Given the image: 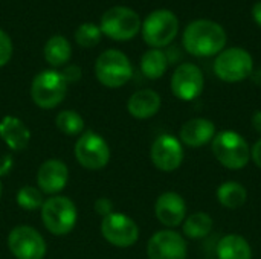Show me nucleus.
Wrapping results in <instances>:
<instances>
[{"label":"nucleus","mask_w":261,"mask_h":259,"mask_svg":"<svg viewBox=\"0 0 261 259\" xmlns=\"http://www.w3.org/2000/svg\"><path fill=\"white\" fill-rule=\"evenodd\" d=\"M226 31L222 24L199 18L191 21L184 32L182 43L185 50L193 56H213L219 55L226 46Z\"/></svg>","instance_id":"nucleus-1"},{"label":"nucleus","mask_w":261,"mask_h":259,"mask_svg":"<svg viewBox=\"0 0 261 259\" xmlns=\"http://www.w3.org/2000/svg\"><path fill=\"white\" fill-rule=\"evenodd\" d=\"M213 154L225 168L242 169L251 160V147L242 134L232 130H226L214 136Z\"/></svg>","instance_id":"nucleus-2"},{"label":"nucleus","mask_w":261,"mask_h":259,"mask_svg":"<svg viewBox=\"0 0 261 259\" xmlns=\"http://www.w3.org/2000/svg\"><path fill=\"white\" fill-rule=\"evenodd\" d=\"M95 76L102 85L118 89L132 79L133 67L125 53L116 49H109L98 56L95 63Z\"/></svg>","instance_id":"nucleus-3"},{"label":"nucleus","mask_w":261,"mask_h":259,"mask_svg":"<svg viewBox=\"0 0 261 259\" xmlns=\"http://www.w3.org/2000/svg\"><path fill=\"white\" fill-rule=\"evenodd\" d=\"M144 41L151 49H162L176 38L179 32V20L170 9H156L147 15L141 26Z\"/></svg>","instance_id":"nucleus-4"},{"label":"nucleus","mask_w":261,"mask_h":259,"mask_svg":"<svg viewBox=\"0 0 261 259\" xmlns=\"http://www.w3.org/2000/svg\"><path fill=\"white\" fill-rule=\"evenodd\" d=\"M141 26L142 21L138 12L127 6H113L107 9L99 21L102 35L116 41H127L135 38L141 31Z\"/></svg>","instance_id":"nucleus-5"},{"label":"nucleus","mask_w":261,"mask_h":259,"mask_svg":"<svg viewBox=\"0 0 261 259\" xmlns=\"http://www.w3.org/2000/svg\"><path fill=\"white\" fill-rule=\"evenodd\" d=\"M41 220L52 235H67L76 224V208L67 197H50L41 208Z\"/></svg>","instance_id":"nucleus-6"},{"label":"nucleus","mask_w":261,"mask_h":259,"mask_svg":"<svg viewBox=\"0 0 261 259\" xmlns=\"http://www.w3.org/2000/svg\"><path fill=\"white\" fill-rule=\"evenodd\" d=\"M254 60L251 53L242 47L223 49L216 61L214 72L225 82H240L252 75Z\"/></svg>","instance_id":"nucleus-7"},{"label":"nucleus","mask_w":261,"mask_h":259,"mask_svg":"<svg viewBox=\"0 0 261 259\" xmlns=\"http://www.w3.org/2000/svg\"><path fill=\"white\" fill-rule=\"evenodd\" d=\"M67 93V82L61 72L43 70L34 79L31 85V96L34 104L41 108H54L63 102Z\"/></svg>","instance_id":"nucleus-8"},{"label":"nucleus","mask_w":261,"mask_h":259,"mask_svg":"<svg viewBox=\"0 0 261 259\" xmlns=\"http://www.w3.org/2000/svg\"><path fill=\"white\" fill-rule=\"evenodd\" d=\"M75 157L86 169H101L110 160V148L99 134L86 131L76 140Z\"/></svg>","instance_id":"nucleus-9"},{"label":"nucleus","mask_w":261,"mask_h":259,"mask_svg":"<svg viewBox=\"0 0 261 259\" xmlns=\"http://www.w3.org/2000/svg\"><path fill=\"white\" fill-rule=\"evenodd\" d=\"M8 247L17 259H43L46 255L44 238L29 226H17L9 232Z\"/></svg>","instance_id":"nucleus-10"},{"label":"nucleus","mask_w":261,"mask_h":259,"mask_svg":"<svg viewBox=\"0 0 261 259\" xmlns=\"http://www.w3.org/2000/svg\"><path fill=\"white\" fill-rule=\"evenodd\" d=\"M102 237L116 247H130L139 238L138 224L124 214H110L101 223Z\"/></svg>","instance_id":"nucleus-11"},{"label":"nucleus","mask_w":261,"mask_h":259,"mask_svg":"<svg viewBox=\"0 0 261 259\" xmlns=\"http://www.w3.org/2000/svg\"><path fill=\"white\" fill-rule=\"evenodd\" d=\"M203 73L202 70L191 63L180 64L171 76V90L176 98L180 101H193L203 90Z\"/></svg>","instance_id":"nucleus-12"},{"label":"nucleus","mask_w":261,"mask_h":259,"mask_svg":"<svg viewBox=\"0 0 261 259\" xmlns=\"http://www.w3.org/2000/svg\"><path fill=\"white\" fill-rule=\"evenodd\" d=\"M150 157L158 169L164 172L176 171L184 160L182 143L171 134H162L153 142Z\"/></svg>","instance_id":"nucleus-13"},{"label":"nucleus","mask_w":261,"mask_h":259,"mask_svg":"<svg viewBox=\"0 0 261 259\" xmlns=\"http://www.w3.org/2000/svg\"><path fill=\"white\" fill-rule=\"evenodd\" d=\"M187 243L184 237L174 231L156 232L147 246L150 259H187Z\"/></svg>","instance_id":"nucleus-14"},{"label":"nucleus","mask_w":261,"mask_h":259,"mask_svg":"<svg viewBox=\"0 0 261 259\" xmlns=\"http://www.w3.org/2000/svg\"><path fill=\"white\" fill-rule=\"evenodd\" d=\"M69 180V169L66 163L58 159L46 160L37 172V185L44 194H58Z\"/></svg>","instance_id":"nucleus-15"},{"label":"nucleus","mask_w":261,"mask_h":259,"mask_svg":"<svg viewBox=\"0 0 261 259\" xmlns=\"http://www.w3.org/2000/svg\"><path fill=\"white\" fill-rule=\"evenodd\" d=\"M156 218L167 227H176L185 221L187 205L177 192H164L158 197L154 205Z\"/></svg>","instance_id":"nucleus-16"},{"label":"nucleus","mask_w":261,"mask_h":259,"mask_svg":"<svg viewBox=\"0 0 261 259\" xmlns=\"http://www.w3.org/2000/svg\"><path fill=\"white\" fill-rule=\"evenodd\" d=\"M216 136V125L205 118H196L185 122L180 128V140L191 148L206 145Z\"/></svg>","instance_id":"nucleus-17"},{"label":"nucleus","mask_w":261,"mask_h":259,"mask_svg":"<svg viewBox=\"0 0 261 259\" xmlns=\"http://www.w3.org/2000/svg\"><path fill=\"white\" fill-rule=\"evenodd\" d=\"M0 137L12 151H21L31 140V131L15 116H5L0 121Z\"/></svg>","instance_id":"nucleus-18"},{"label":"nucleus","mask_w":261,"mask_h":259,"mask_svg":"<svg viewBox=\"0 0 261 259\" xmlns=\"http://www.w3.org/2000/svg\"><path fill=\"white\" fill-rule=\"evenodd\" d=\"M159 108H161V96L150 89L135 92L127 102L128 113L136 119H148L154 116L159 111Z\"/></svg>","instance_id":"nucleus-19"},{"label":"nucleus","mask_w":261,"mask_h":259,"mask_svg":"<svg viewBox=\"0 0 261 259\" xmlns=\"http://www.w3.org/2000/svg\"><path fill=\"white\" fill-rule=\"evenodd\" d=\"M216 255L217 259H252V249L243 237L232 234L219 241Z\"/></svg>","instance_id":"nucleus-20"},{"label":"nucleus","mask_w":261,"mask_h":259,"mask_svg":"<svg viewBox=\"0 0 261 259\" xmlns=\"http://www.w3.org/2000/svg\"><path fill=\"white\" fill-rule=\"evenodd\" d=\"M72 55V46L69 40L63 35H54L50 37L44 44V60L52 67L64 66Z\"/></svg>","instance_id":"nucleus-21"},{"label":"nucleus","mask_w":261,"mask_h":259,"mask_svg":"<svg viewBox=\"0 0 261 259\" xmlns=\"http://www.w3.org/2000/svg\"><path fill=\"white\" fill-rule=\"evenodd\" d=\"M248 192L239 182H225L217 189V200L226 209H239L246 203Z\"/></svg>","instance_id":"nucleus-22"},{"label":"nucleus","mask_w":261,"mask_h":259,"mask_svg":"<svg viewBox=\"0 0 261 259\" xmlns=\"http://www.w3.org/2000/svg\"><path fill=\"white\" fill-rule=\"evenodd\" d=\"M168 67V56L161 49H150L141 58V70L148 79H159Z\"/></svg>","instance_id":"nucleus-23"},{"label":"nucleus","mask_w":261,"mask_h":259,"mask_svg":"<svg viewBox=\"0 0 261 259\" xmlns=\"http://www.w3.org/2000/svg\"><path fill=\"white\" fill-rule=\"evenodd\" d=\"M213 231V218L206 212H196L185 218L184 234L191 240H200L211 234Z\"/></svg>","instance_id":"nucleus-24"},{"label":"nucleus","mask_w":261,"mask_h":259,"mask_svg":"<svg viewBox=\"0 0 261 259\" xmlns=\"http://www.w3.org/2000/svg\"><path fill=\"white\" fill-rule=\"evenodd\" d=\"M55 124H57V128L61 133H64L66 136H76L84 130L83 118L73 110H64V111L58 113Z\"/></svg>","instance_id":"nucleus-25"},{"label":"nucleus","mask_w":261,"mask_h":259,"mask_svg":"<svg viewBox=\"0 0 261 259\" xmlns=\"http://www.w3.org/2000/svg\"><path fill=\"white\" fill-rule=\"evenodd\" d=\"M17 205L24 211H37L44 205L43 194L34 186H23L17 194Z\"/></svg>","instance_id":"nucleus-26"},{"label":"nucleus","mask_w":261,"mask_h":259,"mask_svg":"<svg viewBox=\"0 0 261 259\" xmlns=\"http://www.w3.org/2000/svg\"><path fill=\"white\" fill-rule=\"evenodd\" d=\"M102 32L93 23H83L75 32V41L81 47H95L101 41Z\"/></svg>","instance_id":"nucleus-27"},{"label":"nucleus","mask_w":261,"mask_h":259,"mask_svg":"<svg viewBox=\"0 0 261 259\" xmlns=\"http://www.w3.org/2000/svg\"><path fill=\"white\" fill-rule=\"evenodd\" d=\"M12 56V41L9 35L0 29V67L6 66Z\"/></svg>","instance_id":"nucleus-28"},{"label":"nucleus","mask_w":261,"mask_h":259,"mask_svg":"<svg viewBox=\"0 0 261 259\" xmlns=\"http://www.w3.org/2000/svg\"><path fill=\"white\" fill-rule=\"evenodd\" d=\"M63 78L66 79V82H76L81 78V69L78 66H69L61 72Z\"/></svg>","instance_id":"nucleus-29"},{"label":"nucleus","mask_w":261,"mask_h":259,"mask_svg":"<svg viewBox=\"0 0 261 259\" xmlns=\"http://www.w3.org/2000/svg\"><path fill=\"white\" fill-rule=\"evenodd\" d=\"M95 211H96L98 214L104 215V217L110 215V214H112V202L107 200V198H99V200H96V203H95Z\"/></svg>","instance_id":"nucleus-30"},{"label":"nucleus","mask_w":261,"mask_h":259,"mask_svg":"<svg viewBox=\"0 0 261 259\" xmlns=\"http://www.w3.org/2000/svg\"><path fill=\"white\" fill-rule=\"evenodd\" d=\"M251 157H252V160H254V163L261 168V139L252 147V150H251Z\"/></svg>","instance_id":"nucleus-31"},{"label":"nucleus","mask_w":261,"mask_h":259,"mask_svg":"<svg viewBox=\"0 0 261 259\" xmlns=\"http://www.w3.org/2000/svg\"><path fill=\"white\" fill-rule=\"evenodd\" d=\"M252 18L255 20V23L261 27V2H257L252 6Z\"/></svg>","instance_id":"nucleus-32"},{"label":"nucleus","mask_w":261,"mask_h":259,"mask_svg":"<svg viewBox=\"0 0 261 259\" xmlns=\"http://www.w3.org/2000/svg\"><path fill=\"white\" fill-rule=\"evenodd\" d=\"M252 125H254V128L261 134V111H257L252 116Z\"/></svg>","instance_id":"nucleus-33"},{"label":"nucleus","mask_w":261,"mask_h":259,"mask_svg":"<svg viewBox=\"0 0 261 259\" xmlns=\"http://www.w3.org/2000/svg\"><path fill=\"white\" fill-rule=\"evenodd\" d=\"M255 79H257V82L258 84H261V69L257 72V75H255Z\"/></svg>","instance_id":"nucleus-34"},{"label":"nucleus","mask_w":261,"mask_h":259,"mask_svg":"<svg viewBox=\"0 0 261 259\" xmlns=\"http://www.w3.org/2000/svg\"><path fill=\"white\" fill-rule=\"evenodd\" d=\"M0 197H2V182H0Z\"/></svg>","instance_id":"nucleus-35"}]
</instances>
